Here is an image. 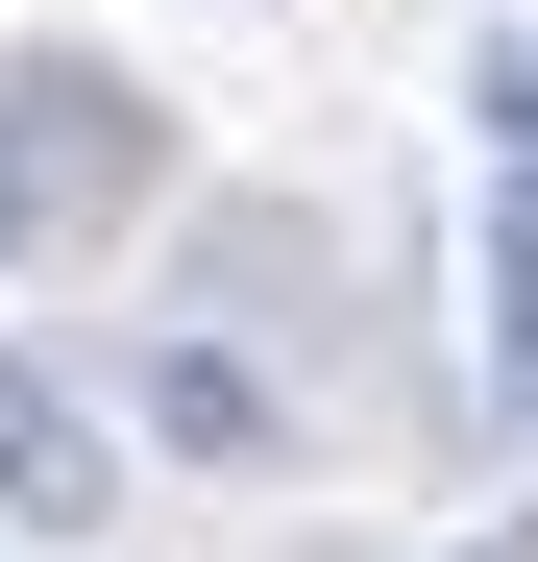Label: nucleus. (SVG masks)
Returning a JSON list of instances; mask_svg holds the SVG:
<instances>
[{
    "label": "nucleus",
    "instance_id": "obj_1",
    "mask_svg": "<svg viewBox=\"0 0 538 562\" xmlns=\"http://www.w3.org/2000/svg\"><path fill=\"white\" fill-rule=\"evenodd\" d=\"M123 171H147V99H123V74H0V269L74 245Z\"/></svg>",
    "mask_w": 538,
    "mask_h": 562
},
{
    "label": "nucleus",
    "instance_id": "obj_2",
    "mask_svg": "<svg viewBox=\"0 0 538 562\" xmlns=\"http://www.w3.org/2000/svg\"><path fill=\"white\" fill-rule=\"evenodd\" d=\"M0 514H25V538H99V514H123V440L74 416L25 342H0Z\"/></svg>",
    "mask_w": 538,
    "mask_h": 562
},
{
    "label": "nucleus",
    "instance_id": "obj_3",
    "mask_svg": "<svg viewBox=\"0 0 538 562\" xmlns=\"http://www.w3.org/2000/svg\"><path fill=\"white\" fill-rule=\"evenodd\" d=\"M147 440H197V464H269L294 416H269V367H245V342H147Z\"/></svg>",
    "mask_w": 538,
    "mask_h": 562
},
{
    "label": "nucleus",
    "instance_id": "obj_4",
    "mask_svg": "<svg viewBox=\"0 0 538 562\" xmlns=\"http://www.w3.org/2000/svg\"><path fill=\"white\" fill-rule=\"evenodd\" d=\"M490 367H514V416H538V196H514V245H490Z\"/></svg>",
    "mask_w": 538,
    "mask_h": 562
},
{
    "label": "nucleus",
    "instance_id": "obj_5",
    "mask_svg": "<svg viewBox=\"0 0 538 562\" xmlns=\"http://www.w3.org/2000/svg\"><path fill=\"white\" fill-rule=\"evenodd\" d=\"M490 147H514V196H538V49H514V74H490Z\"/></svg>",
    "mask_w": 538,
    "mask_h": 562
}]
</instances>
